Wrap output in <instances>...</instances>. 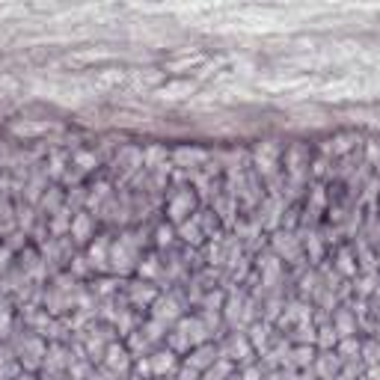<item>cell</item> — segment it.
<instances>
[{
  "instance_id": "cell-10",
  "label": "cell",
  "mask_w": 380,
  "mask_h": 380,
  "mask_svg": "<svg viewBox=\"0 0 380 380\" xmlns=\"http://www.w3.org/2000/svg\"><path fill=\"white\" fill-rule=\"evenodd\" d=\"M169 241H173V229L161 226V229H158V244H169Z\"/></svg>"
},
{
  "instance_id": "cell-11",
  "label": "cell",
  "mask_w": 380,
  "mask_h": 380,
  "mask_svg": "<svg viewBox=\"0 0 380 380\" xmlns=\"http://www.w3.org/2000/svg\"><path fill=\"white\" fill-rule=\"evenodd\" d=\"M368 155H372V161H375V167L380 169V146H377V143H372V149H368Z\"/></svg>"
},
{
  "instance_id": "cell-7",
  "label": "cell",
  "mask_w": 380,
  "mask_h": 380,
  "mask_svg": "<svg viewBox=\"0 0 380 380\" xmlns=\"http://www.w3.org/2000/svg\"><path fill=\"white\" fill-rule=\"evenodd\" d=\"M75 161H78V167H80V169H93V167H95V155H86V152H80V155H78Z\"/></svg>"
},
{
  "instance_id": "cell-8",
  "label": "cell",
  "mask_w": 380,
  "mask_h": 380,
  "mask_svg": "<svg viewBox=\"0 0 380 380\" xmlns=\"http://www.w3.org/2000/svg\"><path fill=\"white\" fill-rule=\"evenodd\" d=\"M339 268L342 270H345V274H354V261H351V256H348V252H342V256H339Z\"/></svg>"
},
{
  "instance_id": "cell-3",
  "label": "cell",
  "mask_w": 380,
  "mask_h": 380,
  "mask_svg": "<svg viewBox=\"0 0 380 380\" xmlns=\"http://www.w3.org/2000/svg\"><path fill=\"white\" fill-rule=\"evenodd\" d=\"M69 232H71V238L86 241V238H89V232H93V220H89V214H78L75 220H71Z\"/></svg>"
},
{
  "instance_id": "cell-9",
  "label": "cell",
  "mask_w": 380,
  "mask_h": 380,
  "mask_svg": "<svg viewBox=\"0 0 380 380\" xmlns=\"http://www.w3.org/2000/svg\"><path fill=\"white\" fill-rule=\"evenodd\" d=\"M342 354H348L345 359H354V354H359V345L357 342H345V345H342Z\"/></svg>"
},
{
  "instance_id": "cell-2",
  "label": "cell",
  "mask_w": 380,
  "mask_h": 380,
  "mask_svg": "<svg viewBox=\"0 0 380 380\" xmlns=\"http://www.w3.org/2000/svg\"><path fill=\"white\" fill-rule=\"evenodd\" d=\"M149 368H152V375H155V377L173 372V368H176V354H169V351H161V354H155V357L149 359Z\"/></svg>"
},
{
  "instance_id": "cell-1",
  "label": "cell",
  "mask_w": 380,
  "mask_h": 380,
  "mask_svg": "<svg viewBox=\"0 0 380 380\" xmlns=\"http://www.w3.org/2000/svg\"><path fill=\"white\" fill-rule=\"evenodd\" d=\"M190 211H193V193H190V190H182V193H178L173 202H169V220L182 223Z\"/></svg>"
},
{
  "instance_id": "cell-6",
  "label": "cell",
  "mask_w": 380,
  "mask_h": 380,
  "mask_svg": "<svg viewBox=\"0 0 380 380\" xmlns=\"http://www.w3.org/2000/svg\"><path fill=\"white\" fill-rule=\"evenodd\" d=\"M107 363H110L113 368H125V363H128V359H125V351L122 348H110V359H107Z\"/></svg>"
},
{
  "instance_id": "cell-12",
  "label": "cell",
  "mask_w": 380,
  "mask_h": 380,
  "mask_svg": "<svg viewBox=\"0 0 380 380\" xmlns=\"http://www.w3.org/2000/svg\"><path fill=\"white\" fill-rule=\"evenodd\" d=\"M256 377H259V375H256V368H250V372L244 375V380H256Z\"/></svg>"
},
{
  "instance_id": "cell-4",
  "label": "cell",
  "mask_w": 380,
  "mask_h": 380,
  "mask_svg": "<svg viewBox=\"0 0 380 380\" xmlns=\"http://www.w3.org/2000/svg\"><path fill=\"white\" fill-rule=\"evenodd\" d=\"M214 363V348H196L193 351V359H187V368H196V372H199V368H205V366H211Z\"/></svg>"
},
{
  "instance_id": "cell-5",
  "label": "cell",
  "mask_w": 380,
  "mask_h": 380,
  "mask_svg": "<svg viewBox=\"0 0 380 380\" xmlns=\"http://www.w3.org/2000/svg\"><path fill=\"white\" fill-rule=\"evenodd\" d=\"M276 247L279 250H283V252H288V256H297V244L292 241V235H279V238H276Z\"/></svg>"
}]
</instances>
